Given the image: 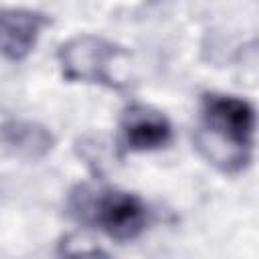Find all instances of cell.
<instances>
[{
    "mask_svg": "<svg viewBox=\"0 0 259 259\" xmlns=\"http://www.w3.org/2000/svg\"><path fill=\"white\" fill-rule=\"evenodd\" d=\"M253 138L255 109L249 101L225 93L202 95L194 144L204 160L225 174H237L251 162Z\"/></svg>",
    "mask_w": 259,
    "mask_h": 259,
    "instance_id": "1",
    "label": "cell"
},
{
    "mask_svg": "<svg viewBox=\"0 0 259 259\" xmlns=\"http://www.w3.org/2000/svg\"><path fill=\"white\" fill-rule=\"evenodd\" d=\"M69 210L79 223L97 227L119 243L138 239L150 223L148 204L138 194L117 188L77 186L69 196Z\"/></svg>",
    "mask_w": 259,
    "mask_h": 259,
    "instance_id": "2",
    "label": "cell"
},
{
    "mask_svg": "<svg viewBox=\"0 0 259 259\" xmlns=\"http://www.w3.org/2000/svg\"><path fill=\"white\" fill-rule=\"evenodd\" d=\"M125 57L123 49L93 34H77L65 40L57 51L61 73L71 83H93L111 89L121 87L115 65Z\"/></svg>",
    "mask_w": 259,
    "mask_h": 259,
    "instance_id": "3",
    "label": "cell"
},
{
    "mask_svg": "<svg viewBox=\"0 0 259 259\" xmlns=\"http://www.w3.org/2000/svg\"><path fill=\"white\" fill-rule=\"evenodd\" d=\"M119 138L127 152H154L170 144L172 125L168 117L158 109L134 103L121 113Z\"/></svg>",
    "mask_w": 259,
    "mask_h": 259,
    "instance_id": "4",
    "label": "cell"
},
{
    "mask_svg": "<svg viewBox=\"0 0 259 259\" xmlns=\"http://www.w3.org/2000/svg\"><path fill=\"white\" fill-rule=\"evenodd\" d=\"M51 24L49 16L28 8H0V55L8 61H24L38 36Z\"/></svg>",
    "mask_w": 259,
    "mask_h": 259,
    "instance_id": "5",
    "label": "cell"
},
{
    "mask_svg": "<svg viewBox=\"0 0 259 259\" xmlns=\"http://www.w3.org/2000/svg\"><path fill=\"white\" fill-rule=\"evenodd\" d=\"M0 146L6 154L18 160L38 162L55 148V136L38 121L6 119L0 123Z\"/></svg>",
    "mask_w": 259,
    "mask_h": 259,
    "instance_id": "6",
    "label": "cell"
}]
</instances>
